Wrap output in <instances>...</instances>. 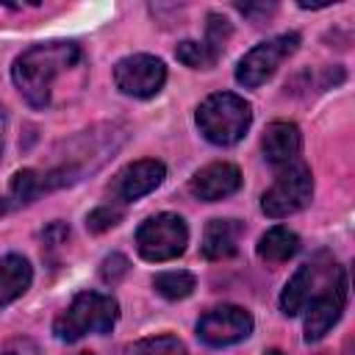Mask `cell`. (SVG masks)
<instances>
[{
	"instance_id": "cell-15",
	"label": "cell",
	"mask_w": 355,
	"mask_h": 355,
	"mask_svg": "<svg viewBox=\"0 0 355 355\" xmlns=\"http://www.w3.org/2000/svg\"><path fill=\"white\" fill-rule=\"evenodd\" d=\"M31 280H33V269H31L28 258H22V255L0 258V308L14 302L17 297H22L28 291Z\"/></svg>"
},
{
	"instance_id": "cell-14",
	"label": "cell",
	"mask_w": 355,
	"mask_h": 355,
	"mask_svg": "<svg viewBox=\"0 0 355 355\" xmlns=\"http://www.w3.org/2000/svg\"><path fill=\"white\" fill-rule=\"evenodd\" d=\"M244 233V225L239 219H211L202 230V255L208 261H222V258H230L236 255L239 250V239Z\"/></svg>"
},
{
	"instance_id": "cell-17",
	"label": "cell",
	"mask_w": 355,
	"mask_h": 355,
	"mask_svg": "<svg viewBox=\"0 0 355 355\" xmlns=\"http://www.w3.org/2000/svg\"><path fill=\"white\" fill-rule=\"evenodd\" d=\"M42 191H50L47 180H44V172H36V169H22L11 178V186H8V194L3 200H8L11 208L17 205H25L31 200H36Z\"/></svg>"
},
{
	"instance_id": "cell-19",
	"label": "cell",
	"mask_w": 355,
	"mask_h": 355,
	"mask_svg": "<svg viewBox=\"0 0 355 355\" xmlns=\"http://www.w3.org/2000/svg\"><path fill=\"white\" fill-rule=\"evenodd\" d=\"M122 355H189V352L178 336H150L128 344Z\"/></svg>"
},
{
	"instance_id": "cell-5",
	"label": "cell",
	"mask_w": 355,
	"mask_h": 355,
	"mask_svg": "<svg viewBox=\"0 0 355 355\" xmlns=\"http://www.w3.org/2000/svg\"><path fill=\"white\" fill-rule=\"evenodd\" d=\"M186 244H189V227L183 216L169 211L144 219L136 230V250L144 261H153V263H164L183 255Z\"/></svg>"
},
{
	"instance_id": "cell-6",
	"label": "cell",
	"mask_w": 355,
	"mask_h": 355,
	"mask_svg": "<svg viewBox=\"0 0 355 355\" xmlns=\"http://www.w3.org/2000/svg\"><path fill=\"white\" fill-rule=\"evenodd\" d=\"M341 275H347V272H344V266H338L336 261H322V258H316V261L302 263V266L291 275V280L286 283V288H283V294H280V308H283V313H286V316L302 313V311L308 308V302H311L316 294H322L327 286H333Z\"/></svg>"
},
{
	"instance_id": "cell-20",
	"label": "cell",
	"mask_w": 355,
	"mask_h": 355,
	"mask_svg": "<svg viewBox=\"0 0 355 355\" xmlns=\"http://www.w3.org/2000/svg\"><path fill=\"white\" fill-rule=\"evenodd\" d=\"M175 55H178V61H183V64L191 67V69H211V67L216 64V58L208 53V47H205L202 42H194V39L180 42V44L175 47Z\"/></svg>"
},
{
	"instance_id": "cell-22",
	"label": "cell",
	"mask_w": 355,
	"mask_h": 355,
	"mask_svg": "<svg viewBox=\"0 0 355 355\" xmlns=\"http://www.w3.org/2000/svg\"><path fill=\"white\" fill-rule=\"evenodd\" d=\"M119 219H122V211H119L116 205H100V208H94V211L86 216V227H89L92 233H103V230L114 227Z\"/></svg>"
},
{
	"instance_id": "cell-3",
	"label": "cell",
	"mask_w": 355,
	"mask_h": 355,
	"mask_svg": "<svg viewBox=\"0 0 355 355\" xmlns=\"http://www.w3.org/2000/svg\"><path fill=\"white\" fill-rule=\"evenodd\" d=\"M119 319V302L111 294L80 291L69 308L53 322V333L58 341H78L89 333H111Z\"/></svg>"
},
{
	"instance_id": "cell-10",
	"label": "cell",
	"mask_w": 355,
	"mask_h": 355,
	"mask_svg": "<svg viewBox=\"0 0 355 355\" xmlns=\"http://www.w3.org/2000/svg\"><path fill=\"white\" fill-rule=\"evenodd\" d=\"M347 305V275H341L333 286H327L322 294H316L305 308V341H319L324 333L341 319Z\"/></svg>"
},
{
	"instance_id": "cell-1",
	"label": "cell",
	"mask_w": 355,
	"mask_h": 355,
	"mask_svg": "<svg viewBox=\"0 0 355 355\" xmlns=\"http://www.w3.org/2000/svg\"><path fill=\"white\" fill-rule=\"evenodd\" d=\"M80 64V47L75 42H39L17 55L11 78L19 94L33 108H47L53 103V83L58 75Z\"/></svg>"
},
{
	"instance_id": "cell-2",
	"label": "cell",
	"mask_w": 355,
	"mask_h": 355,
	"mask_svg": "<svg viewBox=\"0 0 355 355\" xmlns=\"http://www.w3.org/2000/svg\"><path fill=\"white\" fill-rule=\"evenodd\" d=\"M250 125L252 105L233 92H214L197 108V128L216 147H230L241 141Z\"/></svg>"
},
{
	"instance_id": "cell-7",
	"label": "cell",
	"mask_w": 355,
	"mask_h": 355,
	"mask_svg": "<svg viewBox=\"0 0 355 355\" xmlns=\"http://www.w3.org/2000/svg\"><path fill=\"white\" fill-rule=\"evenodd\" d=\"M300 44V36L297 33H280V36H272L261 44H255L252 50H247L239 64H236V80L247 89H258L261 83H266L277 67L297 50Z\"/></svg>"
},
{
	"instance_id": "cell-18",
	"label": "cell",
	"mask_w": 355,
	"mask_h": 355,
	"mask_svg": "<svg viewBox=\"0 0 355 355\" xmlns=\"http://www.w3.org/2000/svg\"><path fill=\"white\" fill-rule=\"evenodd\" d=\"M197 280L191 272L183 269H172V272H161L153 277V288L164 297V300H186L194 291Z\"/></svg>"
},
{
	"instance_id": "cell-13",
	"label": "cell",
	"mask_w": 355,
	"mask_h": 355,
	"mask_svg": "<svg viewBox=\"0 0 355 355\" xmlns=\"http://www.w3.org/2000/svg\"><path fill=\"white\" fill-rule=\"evenodd\" d=\"M300 147H302V133H300V128L294 122H272V125H266L263 139H261V150H263V158L272 166L294 164L297 155H300Z\"/></svg>"
},
{
	"instance_id": "cell-26",
	"label": "cell",
	"mask_w": 355,
	"mask_h": 355,
	"mask_svg": "<svg viewBox=\"0 0 355 355\" xmlns=\"http://www.w3.org/2000/svg\"><path fill=\"white\" fill-rule=\"evenodd\" d=\"M263 355H283V352H280V349H266Z\"/></svg>"
},
{
	"instance_id": "cell-24",
	"label": "cell",
	"mask_w": 355,
	"mask_h": 355,
	"mask_svg": "<svg viewBox=\"0 0 355 355\" xmlns=\"http://www.w3.org/2000/svg\"><path fill=\"white\" fill-rule=\"evenodd\" d=\"M31 347H33V344H31L28 338H17V341L6 344L0 355H25V349H31ZM31 355H36V352H31Z\"/></svg>"
},
{
	"instance_id": "cell-16",
	"label": "cell",
	"mask_w": 355,
	"mask_h": 355,
	"mask_svg": "<svg viewBox=\"0 0 355 355\" xmlns=\"http://www.w3.org/2000/svg\"><path fill=\"white\" fill-rule=\"evenodd\" d=\"M258 258L266 263H283L288 258H294L300 252V236L283 225L269 227L261 239H258Z\"/></svg>"
},
{
	"instance_id": "cell-12",
	"label": "cell",
	"mask_w": 355,
	"mask_h": 355,
	"mask_svg": "<svg viewBox=\"0 0 355 355\" xmlns=\"http://www.w3.org/2000/svg\"><path fill=\"white\" fill-rule=\"evenodd\" d=\"M239 186H241V172H239V166L230 164V161H216V164L202 166V169L191 178V183H189L191 194H194L197 200H202V202L225 200V197H230L233 191H239Z\"/></svg>"
},
{
	"instance_id": "cell-25",
	"label": "cell",
	"mask_w": 355,
	"mask_h": 355,
	"mask_svg": "<svg viewBox=\"0 0 355 355\" xmlns=\"http://www.w3.org/2000/svg\"><path fill=\"white\" fill-rule=\"evenodd\" d=\"M3 133H6V111L0 105V155H3Z\"/></svg>"
},
{
	"instance_id": "cell-11",
	"label": "cell",
	"mask_w": 355,
	"mask_h": 355,
	"mask_svg": "<svg viewBox=\"0 0 355 355\" xmlns=\"http://www.w3.org/2000/svg\"><path fill=\"white\" fill-rule=\"evenodd\" d=\"M164 178H166V166L161 161L141 158V161H133L116 172L114 183H111V194L116 202H136L144 194L155 191Z\"/></svg>"
},
{
	"instance_id": "cell-21",
	"label": "cell",
	"mask_w": 355,
	"mask_h": 355,
	"mask_svg": "<svg viewBox=\"0 0 355 355\" xmlns=\"http://www.w3.org/2000/svg\"><path fill=\"white\" fill-rule=\"evenodd\" d=\"M227 39H230V22H227L225 17H219V14H208V28H205L202 44L208 47V53H211L214 58L222 55Z\"/></svg>"
},
{
	"instance_id": "cell-8",
	"label": "cell",
	"mask_w": 355,
	"mask_h": 355,
	"mask_svg": "<svg viewBox=\"0 0 355 355\" xmlns=\"http://www.w3.org/2000/svg\"><path fill=\"white\" fill-rule=\"evenodd\" d=\"M114 83L122 94L128 97H155L164 83H166V67L161 58L147 55V53H136V55H125L116 61L114 67Z\"/></svg>"
},
{
	"instance_id": "cell-9",
	"label": "cell",
	"mask_w": 355,
	"mask_h": 355,
	"mask_svg": "<svg viewBox=\"0 0 355 355\" xmlns=\"http://www.w3.org/2000/svg\"><path fill=\"white\" fill-rule=\"evenodd\" d=\"M250 333H252V316L239 305L211 308L197 322V336L208 347H230L244 341Z\"/></svg>"
},
{
	"instance_id": "cell-23",
	"label": "cell",
	"mask_w": 355,
	"mask_h": 355,
	"mask_svg": "<svg viewBox=\"0 0 355 355\" xmlns=\"http://www.w3.org/2000/svg\"><path fill=\"white\" fill-rule=\"evenodd\" d=\"M125 272H128V258L119 255V252H111V255L103 258V263H100V277H103L105 283H116Z\"/></svg>"
},
{
	"instance_id": "cell-4",
	"label": "cell",
	"mask_w": 355,
	"mask_h": 355,
	"mask_svg": "<svg viewBox=\"0 0 355 355\" xmlns=\"http://www.w3.org/2000/svg\"><path fill=\"white\" fill-rule=\"evenodd\" d=\"M313 197V175L305 164L294 161L280 166L275 183L261 197V211L269 219H283L302 211Z\"/></svg>"
},
{
	"instance_id": "cell-27",
	"label": "cell",
	"mask_w": 355,
	"mask_h": 355,
	"mask_svg": "<svg viewBox=\"0 0 355 355\" xmlns=\"http://www.w3.org/2000/svg\"><path fill=\"white\" fill-rule=\"evenodd\" d=\"M75 355H92V352H75Z\"/></svg>"
}]
</instances>
